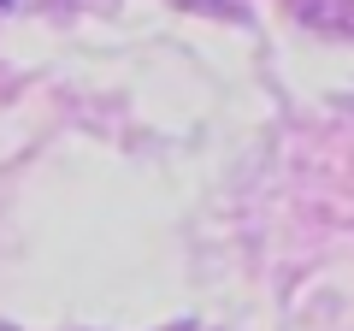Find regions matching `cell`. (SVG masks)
Listing matches in <instances>:
<instances>
[{
	"label": "cell",
	"instance_id": "cell-1",
	"mask_svg": "<svg viewBox=\"0 0 354 331\" xmlns=\"http://www.w3.org/2000/svg\"><path fill=\"white\" fill-rule=\"evenodd\" d=\"M0 6H6V0H0Z\"/></svg>",
	"mask_w": 354,
	"mask_h": 331
}]
</instances>
